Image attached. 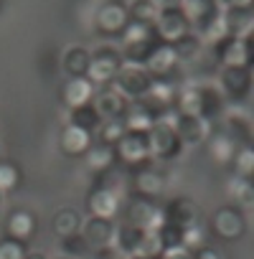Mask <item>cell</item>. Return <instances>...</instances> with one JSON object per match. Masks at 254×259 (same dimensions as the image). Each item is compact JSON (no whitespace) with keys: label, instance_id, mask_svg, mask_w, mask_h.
Wrapping results in <instances>:
<instances>
[{"label":"cell","instance_id":"cell-1","mask_svg":"<svg viewBox=\"0 0 254 259\" xmlns=\"http://www.w3.org/2000/svg\"><path fill=\"white\" fill-rule=\"evenodd\" d=\"M221 94L214 87H201V84H188L176 94V112L178 114H191V117H203L214 119L221 112Z\"/></svg>","mask_w":254,"mask_h":259},{"label":"cell","instance_id":"cell-2","mask_svg":"<svg viewBox=\"0 0 254 259\" xmlns=\"http://www.w3.org/2000/svg\"><path fill=\"white\" fill-rule=\"evenodd\" d=\"M122 216L127 226H135L140 231H158L165 219H163V206L158 201L150 198H140V196H130L127 203L122 206Z\"/></svg>","mask_w":254,"mask_h":259},{"label":"cell","instance_id":"cell-3","mask_svg":"<svg viewBox=\"0 0 254 259\" xmlns=\"http://www.w3.org/2000/svg\"><path fill=\"white\" fill-rule=\"evenodd\" d=\"M208 234L219 236L221 241H236L246 234V216L236 206H219L208 219Z\"/></svg>","mask_w":254,"mask_h":259},{"label":"cell","instance_id":"cell-4","mask_svg":"<svg viewBox=\"0 0 254 259\" xmlns=\"http://www.w3.org/2000/svg\"><path fill=\"white\" fill-rule=\"evenodd\" d=\"M114 160H117V165H122L127 170L153 163L150 148H148V133H124L122 140L114 145Z\"/></svg>","mask_w":254,"mask_h":259},{"label":"cell","instance_id":"cell-5","mask_svg":"<svg viewBox=\"0 0 254 259\" xmlns=\"http://www.w3.org/2000/svg\"><path fill=\"white\" fill-rule=\"evenodd\" d=\"M150 81H153V76H150L143 66H135V64H122L119 74H117V76H114V81H112V87H114V89H117L127 102H138V99L148 92Z\"/></svg>","mask_w":254,"mask_h":259},{"label":"cell","instance_id":"cell-6","mask_svg":"<svg viewBox=\"0 0 254 259\" xmlns=\"http://www.w3.org/2000/svg\"><path fill=\"white\" fill-rule=\"evenodd\" d=\"M148 148H150V160H173L181 155L183 145L176 135V130L173 127H165V124H153L150 127V133H148Z\"/></svg>","mask_w":254,"mask_h":259},{"label":"cell","instance_id":"cell-7","mask_svg":"<svg viewBox=\"0 0 254 259\" xmlns=\"http://www.w3.org/2000/svg\"><path fill=\"white\" fill-rule=\"evenodd\" d=\"M153 31H155V38H158L160 44H176V41H181L183 36L191 33V23H188V18L178 11V6H165V8L160 11V16H158Z\"/></svg>","mask_w":254,"mask_h":259},{"label":"cell","instance_id":"cell-8","mask_svg":"<svg viewBox=\"0 0 254 259\" xmlns=\"http://www.w3.org/2000/svg\"><path fill=\"white\" fill-rule=\"evenodd\" d=\"M176 94H178V89H176L173 81H168V79H153L150 87H148V92L138 102L158 119L160 114L176 109Z\"/></svg>","mask_w":254,"mask_h":259},{"label":"cell","instance_id":"cell-9","mask_svg":"<svg viewBox=\"0 0 254 259\" xmlns=\"http://www.w3.org/2000/svg\"><path fill=\"white\" fill-rule=\"evenodd\" d=\"M130 188H133L130 196H140V198L158 201L160 193L165 191V176H163L153 163L140 165V168H133V170H130Z\"/></svg>","mask_w":254,"mask_h":259},{"label":"cell","instance_id":"cell-10","mask_svg":"<svg viewBox=\"0 0 254 259\" xmlns=\"http://www.w3.org/2000/svg\"><path fill=\"white\" fill-rule=\"evenodd\" d=\"M119 69H122V56L112 49H99L97 54L89 56V66L84 76L92 84H107V81H114Z\"/></svg>","mask_w":254,"mask_h":259},{"label":"cell","instance_id":"cell-11","mask_svg":"<svg viewBox=\"0 0 254 259\" xmlns=\"http://www.w3.org/2000/svg\"><path fill=\"white\" fill-rule=\"evenodd\" d=\"M214 49L216 61L221 64V69H236V66H249L251 59V49H249V38H236V36H226L224 41H219Z\"/></svg>","mask_w":254,"mask_h":259},{"label":"cell","instance_id":"cell-12","mask_svg":"<svg viewBox=\"0 0 254 259\" xmlns=\"http://www.w3.org/2000/svg\"><path fill=\"white\" fill-rule=\"evenodd\" d=\"M114 221L107 219H94L89 216L87 221H81V239L87 244L89 251H112V239H114Z\"/></svg>","mask_w":254,"mask_h":259},{"label":"cell","instance_id":"cell-13","mask_svg":"<svg viewBox=\"0 0 254 259\" xmlns=\"http://www.w3.org/2000/svg\"><path fill=\"white\" fill-rule=\"evenodd\" d=\"M87 208H89V216H94V219L114 221L122 213V198H119V193H114L109 188L94 186L87 193Z\"/></svg>","mask_w":254,"mask_h":259},{"label":"cell","instance_id":"cell-14","mask_svg":"<svg viewBox=\"0 0 254 259\" xmlns=\"http://www.w3.org/2000/svg\"><path fill=\"white\" fill-rule=\"evenodd\" d=\"M3 229H6V236L8 239H16L21 244H28L36 236V231H38V216L33 211H28V208H13L6 216Z\"/></svg>","mask_w":254,"mask_h":259},{"label":"cell","instance_id":"cell-15","mask_svg":"<svg viewBox=\"0 0 254 259\" xmlns=\"http://www.w3.org/2000/svg\"><path fill=\"white\" fill-rule=\"evenodd\" d=\"M127 21H130V13H127V6L119 3V0H107L97 8V16H94V23L97 28L104 33V36H117Z\"/></svg>","mask_w":254,"mask_h":259},{"label":"cell","instance_id":"cell-16","mask_svg":"<svg viewBox=\"0 0 254 259\" xmlns=\"http://www.w3.org/2000/svg\"><path fill=\"white\" fill-rule=\"evenodd\" d=\"M173 130H176L181 145H201V143H206L208 135L214 133L208 119H203V117H191V114H178Z\"/></svg>","mask_w":254,"mask_h":259},{"label":"cell","instance_id":"cell-17","mask_svg":"<svg viewBox=\"0 0 254 259\" xmlns=\"http://www.w3.org/2000/svg\"><path fill=\"white\" fill-rule=\"evenodd\" d=\"M178 61H181V59L176 56V51H173L171 44H160V41H155V46H153V51L148 54L143 69H145L153 79H165V76L178 66Z\"/></svg>","mask_w":254,"mask_h":259},{"label":"cell","instance_id":"cell-18","mask_svg":"<svg viewBox=\"0 0 254 259\" xmlns=\"http://www.w3.org/2000/svg\"><path fill=\"white\" fill-rule=\"evenodd\" d=\"M163 219L165 224L171 226H178V229H188L191 224L198 221V208L191 198L186 196H178V198H171L165 206H163Z\"/></svg>","mask_w":254,"mask_h":259},{"label":"cell","instance_id":"cell-19","mask_svg":"<svg viewBox=\"0 0 254 259\" xmlns=\"http://www.w3.org/2000/svg\"><path fill=\"white\" fill-rule=\"evenodd\" d=\"M127 104L130 102H127L114 87H104L102 92H97L92 97V107L97 109L99 119H119Z\"/></svg>","mask_w":254,"mask_h":259},{"label":"cell","instance_id":"cell-20","mask_svg":"<svg viewBox=\"0 0 254 259\" xmlns=\"http://www.w3.org/2000/svg\"><path fill=\"white\" fill-rule=\"evenodd\" d=\"M94 143V135L87 133V130L76 127V124H64L61 135H59V148L64 155H71V158H79L84 155Z\"/></svg>","mask_w":254,"mask_h":259},{"label":"cell","instance_id":"cell-21","mask_svg":"<svg viewBox=\"0 0 254 259\" xmlns=\"http://www.w3.org/2000/svg\"><path fill=\"white\" fill-rule=\"evenodd\" d=\"M92 97H94V84L87 76H69V81L61 89V99H64V104L69 109H76V107L89 104Z\"/></svg>","mask_w":254,"mask_h":259},{"label":"cell","instance_id":"cell-22","mask_svg":"<svg viewBox=\"0 0 254 259\" xmlns=\"http://www.w3.org/2000/svg\"><path fill=\"white\" fill-rule=\"evenodd\" d=\"M178 11L188 18L191 28H198L211 16H216L221 6H219V0H178Z\"/></svg>","mask_w":254,"mask_h":259},{"label":"cell","instance_id":"cell-23","mask_svg":"<svg viewBox=\"0 0 254 259\" xmlns=\"http://www.w3.org/2000/svg\"><path fill=\"white\" fill-rule=\"evenodd\" d=\"M221 89L231 97V99H241L246 97L249 92V84H251V74H249V66H236V69H221Z\"/></svg>","mask_w":254,"mask_h":259},{"label":"cell","instance_id":"cell-24","mask_svg":"<svg viewBox=\"0 0 254 259\" xmlns=\"http://www.w3.org/2000/svg\"><path fill=\"white\" fill-rule=\"evenodd\" d=\"M221 16H224L229 36H236V38H249L251 36V28H254L251 8H221Z\"/></svg>","mask_w":254,"mask_h":259},{"label":"cell","instance_id":"cell-25","mask_svg":"<svg viewBox=\"0 0 254 259\" xmlns=\"http://www.w3.org/2000/svg\"><path fill=\"white\" fill-rule=\"evenodd\" d=\"M236 143L224 133V130H219V133H211L208 140H206V150H208V158L219 165H231V158L236 153Z\"/></svg>","mask_w":254,"mask_h":259},{"label":"cell","instance_id":"cell-26","mask_svg":"<svg viewBox=\"0 0 254 259\" xmlns=\"http://www.w3.org/2000/svg\"><path fill=\"white\" fill-rule=\"evenodd\" d=\"M119 119H122L127 133H150V127L155 124V117L140 102H130V104H127Z\"/></svg>","mask_w":254,"mask_h":259},{"label":"cell","instance_id":"cell-27","mask_svg":"<svg viewBox=\"0 0 254 259\" xmlns=\"http://www.w3.org/2000/svg\"><path fill=\"white\" fill-rule=\"evenodd\" d=\"M81 221H84V219L79 216L76 208L64 206V208H59V211L54 213V219H51V229H54V234H56L59 241H61V239H66V236L79 234V231H81Z\"/></svg>","mask_w":254,"mask_h":259},{"label":"cell","instance_id":"cell-28","mask_svg":"<svg viewBox=\"0 0 254 259\" xmlns=\"http://www.w3.org/2000/svg\"><path fill=\"white\" fill-rule=\"evenodd\" d=\"M143 234H145V231H140V229H135V226H127V224H119V226L114 229L112 249H114L117 254H122V256H130V254H135V251L140 249Z\"/></svg>","mask_w":254,"mask_h":259},{"label":"cell","instance_id":"cell-29","mask_svg":"<svg viewBox=\"0 0 254 259\" xmlns=\"http://www.w3.org/2000/svg\"><path fill=\"white\" fill-rule=\"evenodd\" d=\"M84 165H87L94 176L109 170L112 165H117V160H114V148L102 145V143H92V148L84 153Z\"/></svg>","mask_w":254,"mask_h":259},{"label":"cell","instance_id":"cell-30","mask_svg":"<svg viewBox=\"0 0 254 259\" xmlns=\"http://www.w3.org/2000/svg\"><path fill=\"white\" fill-rule=\"evenodd\" d=\"M226 193H229V198L234 201L231 206H236L239 211L254 206V186H251V178L231 176V178H229V186H226Z\"/></svg>","mask_w":254,"mask_h":259},{"label":"cell","instance_id":"cell-31","mask_svg":"<svg viewBox=\"0 0 254 259\" xmlns=\"http://www.w3.org/2000/svg\"><path fill=\"white\" fill-rule=\"evenodd\" d=\"M224 133L236 143V145H249L251 140V124H249V117L244 112H229L226 119H224Z\"/></svg>","mask_w":254,"mask_h":259},{"label":"cell","instance_id":"cell-32","mask_svg":"<svg viewBox=\"0 0 254 259\" xmlns=\"http://www.w3.org/2000/svg\"><path fill=\"white\" fill-rule=\"evenodd\" d=\"M193 33H196V38H198L201 44H208V46H216L219 41H224V38L229 36V31H226V23H224L221 11H219L216 16H211L203 26L193 28Z\"/></svg>","mask_w":254,"mask_h":259},{"label":"cell","instance_id":"cell-33","mask_svg":"<svg viewBox=\"0 0 254 259\" xmlns=\"http://www.w3.org/2000/svg\"><path fill=\"white\" fill-rule=\"evenodd\" d=\"M165 6L160 0H133V6H127V13H130V21L145 23V26H155L160 11Z\"/></svg>","mask_w":254,"mask_h":259},{"label":"cell","instance_id":"cell-34","mask_svg":"<svg viewBox=\"0 0 254 259\" xmlns=\"http://www.w3.org/2000/svg\"><path fill=\"white\" fill-rule=\"evenodd\" d=\"M119 36H122V46H138V44L158 41L153 26H145V23H138V21H127V26L119 31Z\"/></svg>","mask_w":254,"mask_h":259},{"label":"cell","instance_id":"cell-35","mask_svg":"<svg viewBox=\"0 0 254 259\" xmlns=\"http://www.w3.org/2000/svg\"><path fill=\"white\" fill-rule=\"evenodd\" d=\"M89 51L84 46H71L66 54H64V69L69 76H84L87 74V66H89Z\"/></svg>","mask_w":254,"mask_h":259},{"label":"cell","instance_id":"cell-36","mask_svg":"<svg viewBox=\"0 0 254 259\" xmlns=\"http://www.w3.org/2000/svg\"><path fill=\"white\" fill-rule=\"evenodd\" d=\"M71 114H69V124H76V127H81V130H87V133H97V127H99V114H97V109L92 107V102L89 104H84V107H76V109H69Z\"/></svg>","mask_w":254,"mask_h":259},{"label":"cell","instance_id":"cell-37","mask_svg":"<svg viewBox=\"0 0 254 259\" xmlns=\"http://www.w3.org/2000/svg\"><path fill=\"white\" fill-rule=\"evenodd\" d=\"M124 133H127V130H124L122 119H102L99 127H97V138H99V143H102V145H109V148H114V145L122 140Z\"/></svg>","mask_w":254,"mask_h":259},{"label":"cell","instance_id":"cell-38","mask_svg":"<svg viewBox=\"0 0 254 259\" xmlns=\"http://www.w3.org/2000/svg\"><path fill=\"white\" fill-rule=\"evenodd\" d=\"M21 168L13 160H0V193H11L21 186Z\"/></svg>","mask_w":254,"mask_h":259},{"label":"cell","instance_id":"cell-39","mask_svg":"<svg viewBox=\"0 0 254 259\" xmlns=\"http://www.w3.org/2000/svg\"><path fill=\"white\" fill-rule=\"evenodd\" d=\"M231 165H234V176L251 178V173H254V150L249 145H239L234 158H231Z\"/></svg>","mask_w":254,"mask_h":259},{"label":"cell","instance_id":"cell-40","mask_svg":"<svg viewBox=\"0 0 254 259\" xmlns=\"http://www.w3.org/2000/svg\"><path fill=\"white\" fill-rule=\"evenodd\" d=\"M206 239H208V229L203 224H191L188 229H183V249L188 251H196L201 246H206Z\"/></svg>","mask_w":254,"mask_h":259},{"label":"cell","instance_id":"cell-41","mask_svg":"<svg viewBox=\"0 0 254 259\" xmlns=\"http://www.w3.org/2000/svg\"><path fill=\"white\" fill-rule=\"evenodd\" d=\"M87 254H89V249H87V244H84L81 234H74V236L61 239V256H69V259H81V256H87Z\"/></svg>","mask_w":254,"mask_h":259},{"label":"cell","instance_id":"cell-42","mask_svg":"<svg viewBox=\"0 0 254 259\" xmlns=\"http://www.w3.org/2000/svg\"><path fill=\"white\" fill-rule=\"evenodd\" d=\"M26 254H28V244H21L8 236L0 239V259H26Z\"/></svg>","mask_w":254,"mask_h":259},{"label":"cell","instance_id":"cell-43","mask_svg":"<svg viewBox=\"0 0 254 259\" xmlns=\"http://www.w3.org/2000/svg\"><path fill=\"white\" fill-rule=\"evenodd\" d=\"M158 236H160V241H163V251H165V249L183 246V229H178V226L163 224V226L158 229Z\"/></svg>","mask_w":254,"mask_h":259},{"label":"cell","instance_id":"cell-44","mask_svg":"<svg viewBox=\"0 0 254 259\" xmlns=\"http://www.w3.org/2000/svg\"><path fill=\"white\" fill-rule=\"evenodd\" d=\"M173 46V51H176V56L178 59H191L196 51H198V46H201V41L196 38V33L191 31L188 36H183L181 41H176V44H171Z\"/></svg>","mask_w":254,"mask_h":259},{"label":"cell","instance_id":"cell-45","mask_svg":"<svg viewBox=\"0 0 254 259\" xmlns=\"http://www.w3.org/2000/svg\"><path fill=\"white\" fill-rule=\"evenodd\" d=\"M193 259H224V254L219 251V249H214V246H201V249H196L193 251Z\"/></svg>","mask_w":254,"mask_h":259},{"label":"cell","instance_id":"cell-46","mask_svg":"<svg viewBox=\"0 0 254 259\" xmlns=\"http://www.w3.org/2000/svg\"><path fill=\"white\" fill-rule=\"evenodd\" d=\"M160 259H193V251H188L183 246H176V249H165L160 254Z\"/></svg>","mask_w":254,"mask_h":259},{"label":"cell","instance_id":"cell-47","mask_svg":"<svg viewBox=\"0 0 254 259\" xmlns=\"http://www.w3.org/2000/svg\"><path fill=\"white\" fill-rule=\"evenodd\" d=\"M224 8H251V0H219Z\"/></svg>","mask_w":254,"mask_h":259},{"label":"cell","instance_id":"cell-48","mask_svg":"<svg viewBox=\"0 0 254 259\" xmlns=\"http://www.w3.org/2000/svg\"><path fill=\"white\" fill-rule=\"evenodd\" d=\"M26 259H49V256H46L44 251H28V254H26Z\"/></svg>","mask_w":254,"mask_h":259},{"label":"cell","instance_id":"cell-49","mask_svg":"<svg viewBox=\"0 0 254 259\" xmlns=\"http://www.w3.org/2000/svg\"><path fill=\"white\" fill-rule=\"evenodd\" d=\"M122 259H153V256H148V254H140V251H135V254H130V256H122Z\"/></svg>","mask_w":254,"mask_h":259},{"label":"cell","instance_id":"cell-50","mask_svg":"<svg viewBox=\"0 0 254 259\" xmlns=\"http://www.w3.org/2000/svg\"><path fill=\"white\" fill-rule=\"evenodd\" d=\"M59 259H69V256H59Z\"/></svg>","mask_w":254,"mask_h":259},{"label":"cell","instance_id":"cell-51","mask_svg":"<svg viewBox=\"0 0 254 259\" xmlns=\"http://www.w3.org/2000/svg\"><path fill=\"white\" fill-rule=\"evenodd\" d=\"M0 201H3V193H0Z\"/></svg>","mask_w":254,"mask_h":259},{"label":"cell","instance_id":"cell-52","mask_svg":"<svg viewBox=\"0 0 254 259\" xmlns=\"http://www.w3.org/2000/svg\"><path fill=\"white\" fill-rule=\"evenodd\" d=\"M0 155H3V148H0Z\"/></svg>","mask_w":254,"mask_h":259},{"label":"cell","instance_id":"cell-53","mask_svg":"<svg viewBox=\"0 0 254 259\" xmlns=\"http://www.w3.org/2000/svg\"><path fill=\"white\" fill-rule=\"evenodd\" d=\"M102 3H107V0H102Z\"/></svg>","mask_w":254,"mask_h":259}]
</instances>
